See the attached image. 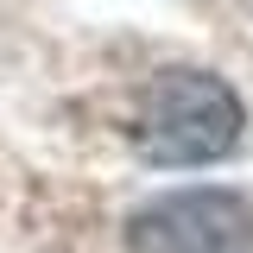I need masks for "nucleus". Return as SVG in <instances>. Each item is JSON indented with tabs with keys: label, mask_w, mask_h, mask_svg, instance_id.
Wrapping results in <instances>:
<instances>
[{
	"label": "nucleus",
	"mask_w": 253,
	"mask_h": 253,
	"mask_svg": "<svg viewBox=\"0 0 253 253\" xmlns=\"http://www.w3.org/2000/svg\"><path fill=\"white\" fill-rule=\"evenodd\" d=\"M241 126L247 108L241 95L221 83L215 70H158L146 95H139V114H133V146L146 165L165 171H190V165H215L241 146Z\"/></svg>",
	"instance_id": "f257e3e1"
},
{
	"label": "nucleus",
	"mask_w": 253,
	"mask_h": 253,
	"mask_svg": "<svg viewBox=\"0 0 253 253\" xmlns=\"http://www.w3.org/2000/svg\"><path fill=\"white\" fill-rule=\"evenodd\" d=\"M126 253H253V203L215 184L165 190L133 209Z\"/></svg>",
	"instance_id": "f03ea898"
}]
</instances>
